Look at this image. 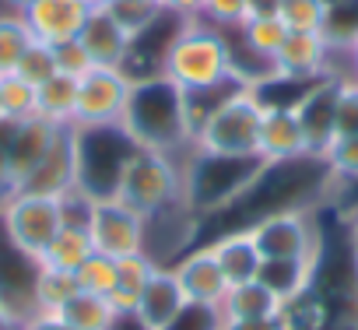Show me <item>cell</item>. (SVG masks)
Instances as JSON below:
<instances>
[{
  "mask_svg": "<svg viewBox=\"0 0 358 330\" xmlns=\"http://www.w3.org/2000/svg\"><path fill=\"white\" fill-rule=\"evenodd\" d=\"M81 4H85L88 11H106V8L113 4V0H81Z\"/></svg>",
  "mask_w": 358,
  "mask_h": 330,
  "instance_id": "cell-43",
  "label": "cell"
},
{
  "mask_svg": "<svg viewBox=\"0 0 358 330\" xmlns=\"http://www.w3.org/2000/svg\"><path fill=\"white\" fill-rule=\"evenodd\" d=\"M323 4H327V11H330V8H334V4H341V0H323Z\"/></svg>",
  "mask_w": 358,
  "mask_h": 330,
  "instance_id": "cell-46",
  "label": "cell"
},
{
  "mask_svg": "<svg viewBox=\"0 0 358 330\" xmlns=\"http://www.w3.org/2000/svg\"><path fill=\"white\" fill-rule=\"evenodd\" d=\"M0 120H4V113H0Z\"/></svg>",
  "mask_w": 358,
  "mask_h": 330,
  "instance_id": "cell-47",
  "label": "cell"
},
{
  "mask_svg": "<svg viewBox=\"0 0 358 330\" xmlns=\"http://www.w3.org/2000/svg\"><path fill=\"white\" fill-rule=\"evenodd\" d=\"M0 330H18V327H15V323L4 316V309H0Z\"/></svg>",
  "mask_w": 358,
  "mask_h": 330,
  "instance_id": "cell-45",
  "label": "cell"
},
{
  "mask_svg": "<svg viewBox=\"0 0 358 330\" xmlns=\"http://www.w3.org/2000/svg\"><path fill=\"white\" fill-rule=\"evenodd\" d=\"M260 120L264 99L250 85H236L194 130V155L211 158H260Z\"/></svg>",
  "mask_w": 358,
  "mask_h": 330,
  "instance_id": "cell-3",
  "label": "cell"
},
{
  "mask_svg": "<svg viewBox=\"0 0 358 330\" xmlns=\"http://www.w3.org/2000/svg\"><path fill=\"white\" fill-rule=\"evenodd\" d=\"M0 225L11 236V243L29 253V257H43L46 246L57 239V232L64 229V211H60V197H43V194H8L0 201Z\"/></svg>",
  "mask_w": 358,
  "mask_h": 330,
  "instance_id": "cell-6",
  "label": "cell"
},
{
  "mask_svg": "<svg viewBox=\"0 0 358 330\" xmlns=\"http://www.w3.org/2000/svg\"><path fill=\"white\" fill-rule=\"evenodd\" d=\"M172 274L179 281V292H183L187 302H211V306H222L225 292H229V281L211 253V246H201V250H190L179 264H172Z\"/></svg>",
  "mask_w": 358,
  "mask_h": 330,
  "instance_id": "cell-16",
  "label": "cell"
},
{
  "mask_svg": "<svg viewBox=\"0 0 358 330\" xmlns=\"http://www.w3.org/2000/svg\"><path fill=\"white\" fill-rule=\"evenodd\" d=\"M246 15H250V0H208L201 18L215 22L218 29H236L246 22Z\"/></svg>",
  "mask_w": 358,
  "mask_h": 330,
  "instance_id": "cell-36",
  "label": "cell"
},
{
  "mask_svg": "<svg viewBox=\"0 0 358 330\" xmlns=\"http://www.w3.org/2000/svg\"><path fill=\"white\" fill-rule=\"evenodd\" d=\"M57 130L60 127H53V123H46L39 116H32L25 123H15V141H11V194L22 190L32 180V173L39 169V162L46 158Z\"/></svg>",
  "mask_w": 358,
  "mask_h": 330,
  "instance_id": "cell-18",
  "label": "cell"
},
{
  "mask_svg": "<svg viewBox=\"0 0 358 330\" xmlns=\"http://www.w3.org/2000/svg\"><path fill=\"white\" fill-rule=\"evenodd\" d=\"M0 113L11 123H25L39 113L36 106V85L22 81L18 74H4L0 78Z\"/></svg>",
  "mask_w": 358,
  "mask_h": 330,
  "instance_id": "cell-26",
  "label": "cell"
},
{
  "mask_svg": "<svg viewBox=\"0 0 358 330\" xmlns=\"http://www.w3.org/2000/svg\"><path fill=\"white\" fill-rule=\"evenodd\" d=\"M74 137H78V187L95 201L113 197L127 162L141 148L123 134V127H92V130L74 127Z\"/></svg>",
  "mask_w": 358,
  "mask_h": 330,
  "instance_id": "cell-5",
  "label": "cell"
},
{
  "mask_svg": "<svg viewBox=\"0 0 358 330\" xmlns=\"http://www.w3.org/2000/svg\"><path fill=\"white\" fill-rule=\"evenodd\" d=\"M278 18L288 32H323L327 4L323 0H278Z\"/></svg>",
  "mask_w": 358,
  "mask_h": 330,
  "instance_id": "cell-31",
  "label": "cell"
},
{
  "mask_svg": "<svg viewBox=\"0 0 358 330\" xmlns=\"http://www.w3.org/2000/svg\"><path fill=\"white\" fill-rule=\"evenodd\" d=\"M358 134V78H341L337 88V134Z\"/></svg>",
  "mask_w": 358,
  "mask_h": 330,
  "instance_id": "cell-35",
  "label": "cell"
},
{
  "mask_svg": "<svg viewBox=\"0 0 358 330\" xmlns=\"http://www.w3.org/2000/svg\"><path fill=\"white\" fill-rule=\"evenodd\" d=\"M15 74L22 78V81H29V85H46L53 74H57V57H53V46H46V43H29V50L22 53V60H18V67H15Z\"/></svg>",
  "mask_w": 358,
  "mask_h": 330,
  "instance_id": "cell-34",
  "label": "cell"
},
{
  "mask_svg": "<svg viewBox=\"0 0 358 330\" xmlns=\"http://www.w3.org/2000/svg\"><path fill=\"white\" fill-rule=\"evenodd\" d=\"M162 330H229V320L222 306L211 302H183L179 313L162 327Z\"/></svg>",
  "mask_w": 358,
  "mask_h": 330,
  "instance_id": "cell-32",
  "label": "cell"
},
{
  "mask_svg": "<svg viewBox=\"0 0 358 330\" xmlns=\"http://www.w3.org/2000/svg\"><path fill=\"white\" fill-rule=\"evenodd\" d=\"M236 36L243 39V46L250 53H257L260 60H274V53L281 50V43L288 39V29L278 15H250L243 25H236ZM274 67V64H271Z\"/></svg>",
  "mask_w": 358,
  "mask_h": 330,
  "instance_id": "cell-25",
  "label": "cell"
},
{
  "mask_svg": "<svg viewBox=\"0 0 358 330\" xmlns=\"http://www.w3.org/2000/svg\"><path fill=\"white\" fill-rule=\"evenodd\" d=\"M130 88H134V78H130L127 67H92V71H85L78 78L71 127H78V130L120 127Z\"/></svg>",
  "mask_w": 358,
  "mask_h": 330,
  "instance_id": "cell-7",
  "label": "cell"
},
{
  "mask_svg": "<svg viewBox=\"0 0 358 330\" xmlns=\"http://www.w3.org/2000/svg\"><path fill=\"white\" fill-rule=\"evenodd\" d=\"M64 327L71 330H113L116 323V313L113 306L102 299V295H88V292H78L67 306H60L53 313Z\"/></svg>",
  "mask_w": 358,
  "mask_h": 330,
  "instance_id": "cell-23",
  "label": "cell"
},
{
  "mask_svg": "<svg viewBox=\"0 0 358 330\" xmlns=\"http://www.w3.org/2000/svg\"><path fill=\"white\" fill-rule=\"evenodd\" d=\"M337 88H341V78L323 74V78L299 99V106H295V113H299V120H302V130H306L309 148H313L316 158L323 155V148H327V144L334 141V134H337Z\"/></svg>",
  "mask_w": 358,
  "mask_h": 330,
  "instance_id": "cell-15",
  "label": "cell"
},
{
  "mask_svg": "<svg viewBox=\"0 0 358 330\" xmlns=\"http://www.w3.org/2000/svg\"><path fill=\"white\" fill-rule=\"evenodd\" d=\"M53 57H57V74H67V78H81L85 71H92V67H95V64L88 60L85 46H81L78 39L53 46Z\"/></svg>",
  "mask_w": 358,
  "mask_h": 330,
  "instance_id": "cell-37",
  "label": "cell"
},
{
  "mask_svg": "<svg viewBox=\"0 0 358 330\" xmlns=\"http://www.w3.org/2000/svg\"><path fill=\"white\" fill-rule=\"evenodd\" d=\"M92 253H95V246H92L88 232L64 225V229L57 232V239L46 246V253L39 257V264L50 267V271H67V274H74Z\"/></svg>",
  "mask_w": 358,
  "mask_h": 330,
  "instance_id": "cell-24",
  "label": "cell"
},
{
  "mask_svg": "<svg viewBox=\"0 0 358 330\" xmlns=\"http://www.w3.org/2000/svg\"><path fill=\"white\" fill-rule=\"evenodd\" d=\"M78 43L85 46V53L95 67H127L130 50H134V36L109 11H92Z\"/></svg>",
  "mask_w": 358,
  "mask_h": 330,
  "instance_id": "cell-17",
  "label": "cell"
},
{
  "mask_svg": "<svg viewBox=\"0 0 358 330\" xmlns=\"http://www.w3.org/2000/svg\"><path fill=\"white\" fill-rule=\"evenodd\" d=\"M120 127L141 151H158L172 158L179 151H194V120L187 92L176 88L165 74L134 78Z\"/></svg>",
  "mask_w": 358,
  "mask_h": 330,
  "instance_id": "cell-1",
  "label": "cell"
},
{
  "mask_svg": "<svg viewBox=\"0 0 358 330\" xmlns=\"http://www.w3.org/2000/svg\"><path fill=\"white\" fill-rule=\"evenodd\" d=\"M334 46L327 43L323 32H288L281 50L274 53V74L292 78V81H316L327 74Z\"/></svg>",
  "mask_w": 358,
  "mask_h": 330,
  "instance_id": "cell-14",
  "label": "cell"
},
{
  "mask_svg": "<svg viewBox=\"0 0 358 330\" xmlns=\"http://www.w3.org/2000/svg\"><path fill=\"white\" fill-rule=\"evenodd\" d=\"M43 264L29 253H22L11 236L4 232V225H0V309H4V316L22 327L29 323L32 316H39L36 309V278H39Z\"/></svg>",
  "mask_w": 358,
  "mask_h": 330,
  "instance_id": "cell-10",
  "label": "cell"
},
{
  "mask_svg": "<svg viewBox=\"0 0 358 330\" xmlns=\"http://www.w3.org/2000/svg\"><path fill=\"white\" fill-rule=\"evenodd\" d=\"M257 155L267 165H288V162H299V158H316L313 148H309V137L302 130V120L292 106H267L264 102Z\"/></svg>",
  "mask_w": 358,
  "mask_h": 330,
  "instance_id": "cell-11",
  "label": "cell"
},
{
  "mask_svg": "<svg viewBox=\"0 0 358 330\" xmlns=\"http://www.w3.org/2000/svg\"><path fill=\"white\" fill-rule=\"evenodd\" d=\"M88 15L92 11L81 0H32L22 11V22H25V29L36 43L60 46V43H71V39L81 36Z\"/></svg>",
  "mask_w": 358,
  "mask_h": 330,
  "instance_id": "cell-12",
  "label": "cell"
},
{
  "mask_svg": "<svg viewBox=\"0 0 358 330\" xmlns=\"http://www.w3.org/2000/svg\"><path fill=\"white\" fill-rule=\"evenodd\" d=\"M204 4H208V0H158V8H162L165 15L187 18V22L201 18V15H204Z\"/></svg>",
  "mask_w": 358,
  "mask_h": 330,
  "instance_id": "cell-40",
  "label": "cell"
},
{
  "mask_svg": "<svg viewBox=\"0 0 358 330\" xmlns=\"http://www.w3.org/2000/svg\"><path fill=\"white\" fill-rule=\"evenodd\" d=\"M29 43H32V36H29L22 15H15V11L0 15V78L15 74V67H18L22 53L29 50Z\"/></svg>",
  "mask_w": 358,
  "mask_h": 330,
  "instance_id": "cell-28",
  "label": "cell"
},
{
  "mask_svg": "<svg viewBox=\"0 0 358 330\" xmlns=\"http://www.w3.org/2000/svg\"><path fill=\"white\" fill-rule=\"evenodd\" d=\"M71 187H78V137H74V127H60L46 158L39 162V169L32 173V180L22 190L43 194V197H60Z\"/></svg>",
  "mask_w": 358,
  "mask_h": 330,
  "instance_id": "cell-13",
  "label": "cell"
},
{
  "mask_svg": "<svg viewBox=\"0 0 358 330\" xmlns=\"http://www.w3.org/2000/svg\"><path fill=\"white\" fill-rule=\"evenodd\" d=\"M229 330H295V316H292V306H288V309H281V313H274V316L229 323Z\"/></svg>",
  "mask_w": 358,
  "mask_h": 330,
  "instance_id": "cell-39",
  "label": "cell"
},
{
  "mask_svg": "<svg viewBox=\"0 0 358 330\" xmlns=\"http://www.w3.org/2000/svg\"><path fill=\"white\" fill-rule=\"evenodd\" d=\"M348 239H351V257H355V267H358V208L351 215V225H348Z\"/></svg>",
  "mask_w": 358,
  "mask_h": 330,
  "instance_id": "cell-41",
  "label": "cell"
},
{
  "mask_svg": "<svg viewBox=\"0 0 358 330\" xmlns=\"http://www.w3.org/2000/svg\"><path fill=\"white\" fill-rule=\"evenodd\" d=\"M250 232L264 260H316L320 257V236L306 211L278 208L267 218L253 222Z\"/></svg>",
  "mask_w": 358,
  "mask_h": 330,
  "instance_id": "cell-8",
  "label": "cell"
},
{
  "mask_svg": "<svg viewBox=\"0 0 358 330\" xmlns=\"http://www.w3.org/2000/svg\"><path fill=\"white\" fill-rule=\"evenodd\" d=\"M74 95H78V78L53 74L46 85L36 88V106H39L36 116L53 123V127H71V120H74Z\"/></svg>",
  "mask_w": 358,
  "mask_h": 330,
  "instance_id": "cell-22",
  "label": "cell"
},
{
  "mask_svg": "<svg viewBox=\"0 0 358 330\" xmlns=\"http://www.w3.org/2000/svg\"><path fill=\"white\" fill-rule=\"evenodd\" d=\"M0 4H4L8 11H15V15H22V11L32 4V0H0Z\"/></svg>",
  "mask_w": 358,
  "mask_h": 330,
  "instance_id": "cell-42",
  "label": "cell"
},
{
  "mask_svg": "<svg viewBox=\"0 0 358 330\" xmlns=\"http://www.w3.org/2000/svg\"><path fill=\"white\" fill-rule=\"evenodd\" d=\"M11 141H15V123L0 120V201L11 194Z\"/></svg>",
  "mask_w": 358,
  "mask_h": 330,
  "instance_id": "cell-38",
  "label": "cell"
},
{
  "mask_svg": "<svg viewBox=\"0 0 358 330\" xmlns=\"http://www.w3.org/2000/svg\"><path fill=\"white\" fill-rule=\"evenodd\" d=\"M74 281H78V292H88V295H109L120 281V271H116V260L113 257H102V253H92L78 271H74Z\"/></svg>",
  "mask_w": 358,
  "mask_h": 330,
  "instance_id": "cell-30",
  "label": "cell"
},
{
  "mask_svg": "<svg viewBox=\"0 0 358 330\" xmlns=\"http://www.w3.org/2000/svg\"><path fill=\"white\" fill-rule=\"evenodd\" d=\"M74 295H78L74 274H67V271H50V267L39 271V278H36V309H39V316H43V313H57V309L67 306Z\"/></svg>",
  "mask_w": 358,
  "mask_h": 330,
  "instance_id": "cell-27",
  "label": "cell"
},
{
  "mask_svg": "<svg viewBox=\"0 0 358 330\" xmlns=\"http://www.w3.org/2000/svg\"><path fill=\"white\" fill-rule=\"evenodd\" d=\"M348 57H351V67H355V78H358V39L351 43V50H348Z\"/></svg>",
  "mask_w": 358,
  "mask_h": 330,
  "instance_id": "cell-44",
  "label": "cell"
},
{
  "mask_svg": "<svg viewBox=\"0 0 358 330\" xmlns=\"http://www.w3.org/2000/svg\"><path fill=\"white\" fill-rule=\"evenodd\" d=\"M211 253H215V260H218V267H222V274H225L229 285L253 281L260 274V264H264V257H260L257 239H253L250 229H236V232L215 239L211 243Z\"/></svg>",
  "mask_w": 358,
  "mask_h": 330,
  "instance_id": "cell-20",
  "label": "cell"
},
{
  "mask_svg": "<svg viewBox=\"0 0 358 330\" xmlns=\"http://www.w3.org/2000/svg\"><path fill=\"white\" fill-rule=\"evenodd\" d=\"M288 309L264 281H243V285H229L225 299H222V313L229 323H243V320H260V316H274Z\"/></svg>",
  "mask_w": 358,
  "mask_h": 330,
  "instance_id": "cell-21",
  "label": "cell"
},
{
  "mask_svg": "<svg viewBox=\"0 0 358 330\" xmlns=\"http://www.w3.org/2000/svg\"><path fill=\"white\" fill-rule=\"evenodd\" d=\"M320 162L327 165L334 176H341V180H358V134H341V137H334V141L323 148Z\"/></svg>",
  "mask_w": 358,
  "mask_h": 330,
  "instance_id": "cell-33",
  "label": "cell"
},
{
  "mask_svg": "<svg viewBox=\"0 0 358 330\" xmlns=\"http://www.w3.org/2000/svg\"><path fill=\"white\" fill-rule=\"evenodd\" d=\"M183 169L187 165H179V158H172V155L137 151L127 162L113 197L151 222V218L165 215L172 204L187 201V173Z\"/></svg>",
  "mask_w": 358,
  "mask_h": 330,
  "instance_id": "cell-4",
  "label": "cell"
},
{
  "mask_svg": "<svg viewBox=\"0 0 358 330\" xmlns=\"http://www.w3.org/2000/svg\"><path fill=\"white\" fill-rule=\"evenodd\" d=\"M88 239L95 253L127 260L137 253H148V218H141L134 208L120 204L116 197L95 201L92 222H88Z\"/></svg>",
  "mask_w": 358,
  "mask_h": 330,
  "instance_id": "cell-9",
  "label": "cell"
},
{
  "mask_svg": "<svg viewBox=\"0 0 358 330\" xmlns=\"http://www.w3.org/2000/svg\"><path fill=\"white\" fill-rule=\"evenodd\" d=\"M158 74H165L187 95L232 85L236 67H232V50H229L225 32L215 29V25H201V18L187 22L169 39V46L162 53V64H158Z\"/></svg>",
  "mask_w": 358,
  "mask_h": 330,
  "instance_id": "cell-2",
  "label": "cell"
},
{
  "mask_svg": "<svg viewBox=\"0 0 358 330\" xmlns=\"http://www.w3.org/2000/svg\"><path fill=\"white\" fill-rule=\"evenodd\" d=\"M183 302H187V299H183V292H179V281H176L172 267L158 264L155 274L148 278V285L141 288L134 320H137L144 330H162V327L179 313V306H183Z\"/></svg>",
  "mask_w": 358,
  "mask_h": 330,
  "instance_id": "cell-19",
  "label": "cell"
},
{
  "mask_svg": "<svg viewBox=\"0 0 358 330\" xmlns=\"http://www.w3.org/2000/svg\"><path fill=\"white\" fill-rule=\"evenodd\" d=\"M130 36H134V43L165 15L162 8H158V0H113V4L106 8Z\"/></svg>",
  "mask_w": 358,
  "mask_h": 330,
  "instance_id": "cell-29",
  "label": "cell"
}]
</instances>
